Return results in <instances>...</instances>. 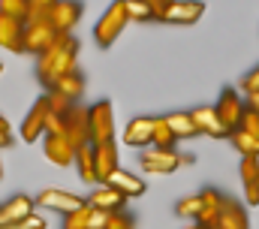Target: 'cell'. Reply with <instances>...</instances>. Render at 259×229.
<instances>
[{"mask_svg": "<svg viewBox=\"0 0 259 229\" xmlns=\"http://www.w3.org/2000/svg\"><path fill=\"white\" fill-rule=\"evenodd\" d=\"M75 57H78V40L69 33H58L55 43L36 57V75L46 85V91H52L64 75L75 72Z\"/></svg>", "mask_w": 259, "mask_h": 229, "instance_id": "cell-1", "label": "cell"}, {"mask_svg": "<svg viewBox=\"0 0 259 229\" xmlns=\"http://www.w3.org/2000/svg\"><path fill=\"white\" fill-rule=\"evenodd\" d=\"M127 24H130L127 3H124V0L109 3V9L100 15V21H97V27H94V40H97V46H100V49H112L115 40L124 33Z\"/></svg>", "mask_w": 259, "mask_h": 229, "instance_id": "cell-2", "label": "cell"}, {"mask_svg": "<svg viewBox=\"0 0 259 229\" xmlns=\"http://www.w3.org/2000/svg\"><path fill=\"white\" fill-rule=\"evenodd\" d=\"M88 124H91V145L115 142V109L109 100H100L88 109Z\"/></svg>", "mask_w": 259, "mask_h": 229, "instance_id": "cell-3", "label": "cell"}, {"mask_svg": "<svg viewBox=\"0 0 259 229\" xmlns=\"http://www.w3.org/2000/svg\"><path fill=\"white\" fill-rule=\"evenodd\" d=\"M36 205H42V208H52V211H58V214H72V211H78L81 205H88V199H81L78 193H72V190H64V187H49V190H42L39 196H36Z\"/></svg>", "mask_w": 259, "mask_h": 229, "instance_id": "cell-4", "label": "cell"}, {"mask_svg": "<svg viewBox=\"0 0 259 229\" xmlns=\"http://www.w3.org/2000/svg\"><path fill=\"white\" fill-rule=\"evenodd\" d=\"M142 169L148 175H172L175 169H181V154L175 148H145Z\"/></svg>", "mask_w": 259, "mask_h": 229, "instance_id": "cell-5", "label": "cell"}, {"mask_svg": "<svg viewBox=\"0 0 259 229\" xmlns=\"http://www.w3.org/2000/svg\"><path fill=\"white\" fill-rule=\"evenodd\" d=\"M214 109H217V114H220L226 133L238 130V127H241V118H244V112H247V106H244V100H241V94H238L235 88H226V91L220 94V100H217Z\"/></svg>", "mask_w": 259, "mask_h": 229, "instance_id": "cell-6", "label": "cell"}, {"mask_svg": "<svg viewBox=\"0 0 259 229\" xmlns=\"http://www.w3.org/2000/svg\"><path fill=\"white\" fill-rule=\"evenodd\" d=\"M81 9H84V6H81L78 0H55L52 15H49V24L55 27V33H69V36H72V27L78 24Z\"/></svg>", "mask_w": 259, "mask_h": 229, "instance_id": "cell-7", "label": "cell"}, {"mask_svg": "<svg viewBox=\"0 0 259 229\" xmlns=\"http://www.w3.org/2000/svg\"><path fill=\"white\" fill-rule=\"evenodd\" d=\"M49 97L42 94L33 106H30V112L24 118V124H21V139L24 142H36V139H42L46 136V121H49Z\"/></svg>", "mask_w": 259, "mask_h": 229, "instance_id": "cell-8", "label": "cell"}, {"mask_svg": "<svg viewBox=\"0 0 259 229\" xmlns=\"http://www.w3.org/2000/svg\"><path fill=\"white\" fill-rule=\"evenodd\" d=\"M205 15V3L202 0H172L163 12L166 24H196Z\"/></svg>", "mask_w": 259, "mask_h": 229, "instance_id": "cell-9", "label": "cell"}, {"mask_svg": "<svg viewBox=\"0 0 259 229\" xmlns=\"http://www.w3.org/2000/svg\"><path fill=\"white\" fill-rule=\"evenodd\" d=\"M190 114H193V124L202 136L229 139V133H226V127H223V121H220V114H217L214 106H196V109H190Z\"/></svg>", "mask_w": 259, "mask_h": 229, "instance_id": "cell-10", "label": "cell"}, {"mask_svg": "<svg viewBox=\"0 0 259 229\" xmlns=\"http://www.w3.org/2000/svg\"><path fill=\"white\" fill-rule=\"evenodd\" d=\"M66 139L69 145L78 151L84 145H91V124H88V109L75 106L72 112L66 114Z\"/></svg>", "mask_w": 259, "mask_h": 229, "instance_id": "cell-11", "label": "cell"}, {"mask_svg": "<svg viewBox=\"0 0 259 229\" xmlns=\"http://www.w3.org/2000/svg\"><path fill=\"white\" fill-rule=\"evenodd\" d=\"M154 121L157 118H133L124 127V145H130V148H151L154 145Z\"/></svg>", "mask_w": 259, "mask_h": 229, "instance_id": "cell-12", "label": "cell"}, {"mask_svg": "<svg viewBox=\"0 0 259 229\" xmlns=\"http://www.w3.org/2000/svg\"><path fill=\"white\" fill-rule=\"evenodd\" d=\"M223 202H226V196H223L220 190H214V187L202 190V211H199V217H196L193 223L208 226V229H217L220 211H223Z\"/></svg>", "mask_w": 259, "mask_h": 229, "instance_id": "cell-13", "label": "cell"}, {"mask_svg": "<svg viewBox=\"0 0 259 229\" xmlns=\"http://www.w3.org/2000/svg\"><path fill=\"white\" fill-rule=\"evenodd\" d=\"M33 208H36V199H30V196H24V193L6 199V202L0 205V226H9V223H18V220L30 217Z\"/></svg>", "mask_w": 259, "mask_h": 229, "instance_id": "cell-14", "label": "cell"}, {"mask_svg": "<svg viewBox=\"0 0 259 229\" xmlns=\"http://www.w3.org/2000/svg\"><path fill=\"white\" fill-rule=\"evenodd\" d=\"M0 49L21 55L24 52V21L0 15Z\"/></svg>", "mask_w": 259, "mask_h": 229, "instance_id": "cell-15", "label": "cell"}, {"mask_svg": "<svg viewBox=\"0 0 259 229\" xmlns=\"http://www.w3.org/2000/svg\"><path fill=\"white\" fill-rule=\"evenodd\" d=\"M55 27L46 21V24H24V52H33L39 57L52 43H55Z\"/></svg>", "mask_w": 259, "mask_h": 229, "instance_id": "cell-16", "label": "cell"}, {"mask_svg": "<svg viewBox=\"0 0 259 229\" xmlns=\"http://www.w3.org/2000/svg\"><path fill=\"white\" fill-rule=\"evenodd\" d=\"M94 163H97V184H106L118 166V145L109 142V145H94Z\"/></svg>", "mask_w": 259, "mask_h": 229, "instance_id": "cell-17", "label": "cell"}, {"mask_svg": "<svg viewBox=\"0 0 259 229\" xmlns=\"http://www.w3.org/2000/svg\"><path fill=\"white\" fill-rule=\"evenodd\" d=\"M42 151L55 166H72L75 163V148L69 145L66 136H42Z\"/></svg>", "mask_w": 259, "mask_h": 229, "instance_id": "cell-18", "label": "cell"}, {"mask_svg": "<svg viewBox=\"0 0 259 229\" xmlns=\"http://www.w3.org/2000/svg\"><path fill=\"white\" fill-rule=\"evenodd\" d=\"M241 184H244V202L250 208L259 205V157H241Z\"/></svg>", "mask_w": 259, "mask_h": 229, "instance_id": "cell-19", "label": "cell"}, {"mask_svg": "<svg viewBox=\"0 0 259 229\" xmlns=\"http://www.w3.org/2000/svg\"><path fill=\"white\" fill-rule=\"evenodd\" d=\"M88 205H94V208H100V211H124L127 196L118 193V190L109 187V184H97V190L88 196Z\"/></svg>", "mask_w": 259, "mask_h": 229, "instance_id": "cell-20", "label": "cell"}, {"mask_svg": "<svg viewBox=\"0 0 259 229\" xmlns=\"http://www.w3.org/2000/svg\"><path fill=\"white\" fill-rule=\"evenodd\" d=\"M217 229H250V220H247V211L238 199H229L223 202V211H220V220H217Z\"/></svg>", "mask_w": 259, "mask_h": 229, "instance_id": "cell-21", "label": "cell"}, {"mask_svg": "<svg viewBox=\"0 0 259 229\" xmlns=\"http://www.w3.org/2000/svg\"><path fill=\"white\" fill-rule=\"evenodd\" d=\"M109 187H115L118 193H124L127 199H133V196H142L148 187H145V181L139 178V175H133V172H127V169H118L109 181H106Z\"/></svg>", "mask_w": 259, "mask_h": 229, "instance_id": "cell-22", "label": "cell"}, {"mask_svg": "<svg viewBox=\"0 0 259 229\" xmlns=\"http://www.w3.org/2000/svg\"><path fill=\"white\" fill-rule=\"evenodd\" d=\"M166 121H169V127H172V133H175L178 142H181V139H193V136H199V130H196L193 114L190 112H172V114H166Z\"/></svg>", "mask_w": 259, "mask_h": 229, "instance_id": "cell-23", "label": "cell"}, {"mask_svg": "<svg viewBox=\"0 0 259 229\" xmlns=\"http://www.w3.org/2000/svg\"><path fill=\"white\" fill-rule=\"evenodd\" d=\"M75 169L84 184H97V163H94V145H84L75 151Z\"/></svg>", "mask_w": 259, "mask_h": 229, "instance_id": "cell-24", "label": "cell"}, {"mask_svg": "<svg viewBox=\"0 0 259 229\" xmlns=\"http://www.w3.org/2000/svg\"><path fill=\"white\" fill-rule=\"evenodd\" d=\"M229 142H232V148H235L241 157H259V139L250 136V133H244L241 127L229 133Z\"/></svg>", "mask_w": 259, "mask_h": 229, "instance_id": "cell-25", "label": "cell"}, {"mask_svg": "<svg viewBox=\"0 0 259 229\" xmlns=\"http://www.w3.org/2000/svg\"><path fill=\"white\" fill-rule=\"evenodd\" d=\"M52 91H58V94H64V97H69L72 103H78L81 100V94H84V79H81V72L75 69V72H69V75H64Z\"/></svg>", "mask_w": 259, "mask_h": 229, "instance_id": "cell-26", "label": "cell"}, {"mask_svg": "<svg viewBox=\"0 0 259 229\" xmlns=\"http://www.w3.org/2000/svg\"><path fill=\"white\" fill-rule=\"evenodd\" d=\"M52 6H55V0H27L24 24H46L49 15H52Z\"/></svg>", "mask_w": 259, "mask_h": 229, "instance_id": "cell-27", "label": "cell"}, {"mask_svg": "<svg viewBox=\"0 0 259 229\" xmlns=\"http://www.w3.org/2000/svg\"><path fill=\"white\" fill-rule=\"evenodd\" d=\"M175 133H172V127H169V121L166 118H157L154 121V145L151 148H175Z\"/></svg>", "mask_w": 259, "mask_h": 229, "instance_id": "cell-28", "label": "cell"}, {"mask_svg": "<svg viewBox=\"0 0 259 229\" xmlns=\"http://www.w3.org/2000/svg\"><path fill=\"white\" fill-rule=\"evenodd\" d=\"M199 211H202V193H193V196H184L178 205H175V214L178 217H199Z\"/></svg>", "mask_w": 259, "mask_h": 229, "instance_id": "cell-29", "label": "cell"}, {"mask_svg": "<svg viewBox=\"0 0 259 229\" xmlns=\"http://www.w3.org/2000/svg\"><path fill=\"white\" fill-rule=\"evenodd\" d=\"M124 3H127L130 21H157V15L151 12L148 3H142V0H124Z\"/></svg>", "mask_w": 259, "mask_h": 229, "instance_id": "cell-30", "label": "cell"}, {"mask_svg": "<svg viewBox=\"0 0 259 229\" xmlns=\"http://www.w3.org/2000/svg\"><path fill=\"white\" fill-rule=\"evenodd\" d=\"M46 97H49V109H52L55 114H64V118H66L69 112H72L75 106H78V103H72L69 97H64V94H58V91H49Z\"/></svg>", "mask_w": 259, "mask_h": 229, "instance_id": "cell-31", "label": "cell"}, {"mask_svg": "<svg viewBox=\"0 0 259 229\" xmlns=\"http://www.w3.org/2000/svg\"><path fill=\"white\" fill-rule=\"evenodd\" d=\"M0 15L24 21L27 18V0H0Z\"/></svg>", "mask_w": 259, "mask_h": 229, "instance_id": "cell-32", "label": "cell"}, {"mask_svg": "<svg viewBox=\"0 0 259 229\" xmlns=\"http://www.w3.org/2000/svg\"><path fill=\"white\" fill-rule=\"evenodd\" d=\"M106 229H136V220L127 211H112L109 220H106Z\"/></svg>", "mask_w": 259, "mask_h": 229, "instance_id": "cell-33", "label": "cell"}, {"mask_svg": "<svg viewBox=\"0 0 259 229\" xmlns=\"http://www.w3.org/2000/svg\"><path fill=\"white\" fill-rule=\"evenodd\" d=\"M238 85H241V91H244V94H259V66H253L250 72H244Z\"/></svg>", "mask_w": 259, "mask_h": 229, "instance_id": "cell-34", "label": "cell"}, {"mask_svg": "<svg viewBox=\"0 0 259 229\" xmlns=\"http://www.w3.org/2000/svg\"><path fill=\"white\" fill-rule=\"evenodd\" d=\"M0 229H46V220L39 214H30V217H24L18 223H9V226H0Z\"/></svg>", "mask_w": 259, "mask_h": 229, "instance_id": "cell-35", "label": "cell"}, {"mask_svg": "<svg viewBox=\"0 0 259 229\" xmlns=\"http://www.w3.org/2000/svg\"><path fill=\"white\" fill-rule=\"evenodd\" d=\"M241 130H244V133H250V136H256V139H259V114L247 109V112H244V118H241Z\"/></svg>", "mask_w": 259, "mask_h": 229, "instance_id": "cell-36", "label": "cell"}, {"mask_svg": "<svg viewBox=\"0 0 259 229\" xmlns=\"http://www.w3.org/2000/svg\"><path fill=\"white\" fill-rule=\"evenodd\" d=\"M142 3H148V6H151V12L157 15V21H163V12H166L169 0H142Z\"/></svg>", "mask_w": 259, "mask_h": 229, "instance_id": "cell-37", "label": "cell"}, {"mask_svg": "<svg viewBox=\"0 0 259 229\" xmlns=\"http://www.w3.org/2000/svg\"><path fill=\"white\" fill-rule=\"evenodd\" d=\"M244 106H247L250 112L259 114V94H247V97H244Z\"/></svg>", "mask_w": 259, "mask_h": 229, "instance_id": "cell-38", "label": "cell"}, {"mask_svg": "<svg viewBox=\"0 0 259 229\" xmlns=\"http://www.w3.org/2000/svg\"><path fill=\"white\" fill-rule=\"evenodd\" d=\"M12 145V136L9 133H0V148H9Z\"/></svg>", "mask_w": 259, "mask_h": 229, "instance_id": "cell-39", "label": "cell"}, {"mask_svg": "<svg viewBox=\"0 0 259 229\" xmlns=\"http://www.w3.org/2000/svg\"><path fill=\"white\" fill-rule=\"evenodd\" d=\"M196 157L193 154H181V166H190V163H193Z\"/></svg>", "mask_w": 259, "mask_h": 229, "instance_id": "cell-40", "label": "cell"}, {"mask_svg": "<svg viewBox=\"0 0 259 229\" xmlns=\"http://www.w3.org/2000/svg\"><path fill=\"white\" fill-rule=\"evenodd\" d=\"M0 133H9V121H6L3 114H0Z\"/></svg>", "mask_w": 259, "mask_h": 229, "instance_id": "cell-41", "label": "cell"}, {"mask_svg": "<svg viewBox=\"0 0 259 229\" xmlns=\"http://www.w3.org/2000/svg\"><path fill=\"white\" fill-rule=\"evenodd\" d=\"M184 229H208V226H199V223H190V226H184Z\"/></svg>", "mask_w": 259, "mask_h": 229, "instance_id": "cell-42", "label": "cell"}, {"mask_svg": "<svg viewBox=\"0 0 259 229\" xmlns=\"http://www.w3.org/2000/svg\"><path fill=\"white\" fill-rule=\"evenodd\" d=\"M0 178H3V163H0Z\"/></svg>", "mask_w": 259, "mask_h": 229, "instance_id": "cell-43", "label": "cell"}, {"mask_svg": "<svg viewBox=\"0 0 259 229\" xmlns=\"http://www.w3.org/2000/svg\"><path fill=\"white\" fill-rule=\"evenodd\" d=\"M169 3H172V0H169Z\"/></svg>", "mask_w": 259, "mask_h": 229, "instance_id": "cell-44", "label": "cell"}, {"mask_svg": "<svg viewBox=\"0 0 259 229\" xmlns=\"http://www.w3.org/2000/svg\"><path fill=\"white\" fill-rule=\"evenodd\" d=\"M0 69H3V66H0Z\"/></svg>", "mask_w": 259, "mask_h": 229, "instance_id": "cell-45", "label": "cell"}]
</instances>
